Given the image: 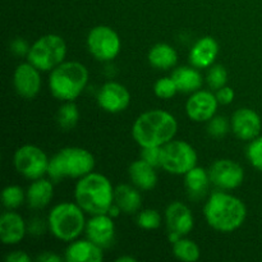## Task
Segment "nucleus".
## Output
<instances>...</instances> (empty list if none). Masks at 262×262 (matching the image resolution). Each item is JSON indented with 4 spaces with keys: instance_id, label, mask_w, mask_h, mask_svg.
I'll list each match as a JSON object with an SVG mask.
<instances>
[{
    "instance_id": "1",
    "label": "nucleus",
    "mask_w": 262,
    "mask_h": 262,
    "mask_svg": "<svg viewBox=\"0 0 262 262\" xmlns=\"http://www.w3.org/2000/svg\"><path fill=\"white\" fill-rule=\"evenodd\" d=\"M178 122L170 113L155 109L142 113L132 127V136L141 147H161L177 135Z\"/></svg>"
},
{
    "instance_id": "2",
    "label": "nucleus",
    "mask_w": 262,
    "mask_h": 262,
    "mask_svg": "<svg viewBox=\"0 0 262 262\" xmlns=\"http://www.w3.org/2000/svg\"><path fill=\"white\" fill-rule=\"evenodd\" d=\"M207 224L220 233H232L241 228L247 217V207L238 197L227 192H215L204 207Z\"/></svg>"
},
{
    "instance_id": "3",
    "label": "nucleus",
    "mask_w": 262,
    "mask_h": 262,
    "mask_svg": "<svg viewBox=\"0 0 262 262\" xmlns=\"http://www.w3.org/2000/svg\"><path fill=\"white\" fill-rule=\"evenodd\" d=\"M74 197L87 214H107L114 204V188L106 177L91 171L77 182Z\"/></svg>"
},
{
    "instance_id": "4",
    "label": "nucleus",
    "mask_w": 262,
    "mask_h": 262,
    "mask_svg": "<svg viewBox=\"0 0 262 262\" xmlns=\"http://www.w3.org/2000/svg\"><path fill=\"white\" fill-rule=\"evenodd\" d=\"M89 71L78 61H63L51 71L49 89L55 99L74 101L86 89Z\"/></svg>"
},
{
    "instance_id": "5",
    "label": "nucleus",
    "mask_w": 262,
    "mask_h": 262,
    "mask_svg": "<svg viewBox=\"0 0 262 262\" xmlns=\"http://www.w3.org/2000/svg\"><path fill=\"white\" fill-rule=\"evenodd\" d=\"M95 168V158L82 147H66L51 158L48 174L53 181L64 178H82Z\"/></svg>"
},
{
    "instance_id": "6",
    "label": "nucleus",
    "mask_w": 262,
    "mask_h": 262,
    "mask_svg": "<svg viewBox=\"0 0 262 262\" xmlns=\"http://www.w3.org/2000/svg\"><path fill=\"white\" fill-rule=\"evenodd\" d=\"M48 225L54 237L64 242H72L86 229L83 210L78 204L61 202L51 209Z\"/></svg>"
},
{
    "instance_id": "7",
    "label": "nucleus",
    "mask_w": 262,
    "mask_h": 262,
    "mask_svg": "<svg viewBox=\"0 0 262 262\" xmlns=\"http://www.w3.org/2000/svg\"><path fill=\"white\" fill-rule=\"evenodd\" d=\"M67 55V43L55 33L41 36L32 43L27 59L38 71L48 72L61 64Z\"/></svg>"
},
{
    "instance_id": "8",
    "label": "nucleus",
    "mask_w": 262,
    "mask_h": 262,
    "mask_svg": "<svg viewBox=\"0 0 262 262\" xmlns=\"http://www.w3.org/2000/svg\"><path fill=\"white\" fill-rule=\"evenodd\" d=\"M161 166L174 176H184L197 166V152L184 141L171 140L163 146Z\"/></svg>"
},
{
    "instance_id": "9",
    "label": "nucleus",
    "mask_w": 262,
    "mask_h": 262,
    "mask_svg": "<svg viewBox=\"0 0 262 262\" xmlns=\"http://www.w3.org/2000/svg\"><path fill=\"white\" fill-rule=\"evenodd\" d=\"M13 163L18 173L25 178L35 181L48 174L50 160L42 148L35 145H25L15 151Z\"/></svg>"
},
{
    "instance_id": "10",
    "label": "nucleus",
    "mask_w": 262,
    "mask_h": 262,
    "mask_svg": "<svg viewBox=\"0 0 262 262\" xmlns=\"http://www.w3.org/2000/svg\"><path fill=\"white\" fill-rule=\"evenodd\" d=\"M87 48L91 55L100 61H110L120 51V38L113 28L96 26L87 36Z\"/></svg>"
},
{
    "instance_id": "11",
    "label": "nucleus",
    "mask_w": 262,
    "mask_h": 262,
    "mask_svg": "<svg viewBox=\"0 0 262 262\" xmlns=\"http://www.w3.org/2000/svg\"><path fill=\"white\" fill-rule=\"evenodd\" d=\"M165 220L171 243L189 234L194 227L193 214L183 202H171L165 211Z\"/></svg>"
},
{
    "instance_id": "12",
    "label": "nucleus",
    "mask_w": 262,
    "mask_h": 262,
    "mask_svg": "<svg viewBox=\"0 0 262 262\" xmlns=\"http://www.w3.org/2000/svg\"><path fill=\"white\" fill-rule=\"evenodd\" d=\"M210 181L220 189H235L245 181V170L235 161L222 159L215 161L209 170Z\"/></svg>"
},
{
    "instance_id": "13",
    "label": "nucleus",
    "mask_w": 262,
    "mask_h": 262,
    "mask_svg": "<svg viewBox=\"0 0 262 262\" xmlns=\"http://www.w3.org/2000/svg\"><path fill=\"white\" fill-rule=\"evenodd\" d=\"M230 129L239 140L252 141L260 136L262 120L255 110L250 107H241L232 115Z\"/></svg>"
},
{
    "instance_id": "14",
    "label": "nucleus",
    "mask_w": 262,
    "mask_h": 262,
    "mask_svg": "<svg viewBox=\"0 0 262 262\" xmlns=\"http://www.w3.org/2000/svg\"><path fill=\"white\" fill-rule=\"evenodd\" d=\"M97 102L104 112L118 114L129 106L130 94L125 86L118 82H106L99 91Z\"/></svg>"
},
{
    "instance_id": "15",
    "label": "nucleus",
    "mask_w": 262,
    "mask_h": 262,
    "mask_svg": "<svg viewBox=\"0 0 262 262\" xmlns=\"http://www.w3.org/2000/svg\"><path fill=\"white\" fill-rule=\"evenodd\" d=\"M216 95L210 91H199L191 95L186 104V113L188 118L193 122H209L212 117H215L217 110Z\"/></svg>"
},
{
    "instance_id": "16",
    "label": "nucleus",
    "mask_w": 262,
    "mask_h": 262,
    "mask_svg": "<svg viewBox=\"0 0 262 262\" xmlns=\"http://www.w3.org/2000/svg\"><path fill=\"white\" fill-rule=\"evenodd\" d=\"M40 72L35 66L28 61L22 63L15 68L13 76L14 89L19 96L25 99H33L37 96L41 89V76Z\"/></svg>"
},
{
    "instance_id": "17",
    "label": "nucleus",
    "mask_w": 262,
    "mask_h": 262,
    "mask_svg": "<svg viewBox=\"0 0 262 262\" xmlns=\"http://www.w3.org/2000/svg\"><path fill=\"white\" fill-rule=\"evenodd\" d=\"M87 239L101 248L109 247L115 237V224L113 217L107 214L92 215L86 223Z\"/></svg>"
},
{
    "instance_id": "18",
    "label": "nucleus",
    "mask_w": 262,
    "mask_h": 262,
    "mask_svg": "<svg viewBox=\"0 0 262 262\" xmlns=\"http://www.w3.org/2000/svg\"><path fill=\"white\" fill-rule=\"evenodd\" d=\"M27 227L19 214L5 211L0 216V239L4 245H17L25 238Z\"/></svg>"
},
{
    "instance_id": "19",
    "label": "nucleus",
    "mask_w": 262,
    "mask_h": 262,
    "mask_svg": "<svg viewBox=\"0 0 262 262\" xmlns=\"http://www.w3.org/2000/svg\"><path fill=\"white\" fill-rule=\"evenodd\" d=\"M217 53H219V43L211 36H205L200 38L189 53V61L194 68H209L215 63Z\"/></svg>"
},
{
    "instance_id": "20",
    "label": "nucleus",
    "mask_w": 262,
    "mask_h": 262,
    "mask_svg": "<svg viewBox=\"0 0 262 262\" xmlns=\"http://www.w3.org/2000/svg\"><path fill=\"white\" fill-rule=\"evenodd\" d=\"M102 258V248L90 239L72 242L66 250L68 262H100Z\"/></svg>"
},
{
    "instance_id": "21",
    "label": "nucleus",
    "mask_w": 262,
    "mask_h": 262,
    "mask_svg": "<svg viewBox=\"0 0 262 262\" xmlns=\"http://www.w3.org/2000/svg\"><path fill=\"white\" fill-rule=\"evenodd\" d=\"M128 174L132 183L141 191H150L155 188L158 183V174L155 171V166L150 165L145 160L133 161L128 169Z\"/></svg>"
},
{
    "instance_id": "22",
    "label": "nucleus",
    "mask_w": 262,
    "mask_h": 262,
    "mask_svg": "<svg viewBox=\"0 0 262 262\" xmlns=\"http://www.w3.org/2000/svg\"><path fill=\"white\" fill-rule=\"evenodd\" d=\"M54 187L48 179H35L26 192V201L31 209H43L53 199Z\"/></svg>"
},
{
    "instance_id": "23",
    "label": "nucleus",
    "mask_w": 262,
    "mask_h": 262,
    "mask_svg": "<svg viewBox=\"0 0 262 262\" xmlns=\"http://www.w3.org/2000/svg\"><path fill=\"white\" fill-rule=\"evenodd\" d=\"M114 202L124 214H136L141 209L142 197L137 191V187L129 184H119L114 188Z\"/></svg>"
},
{
    "instance_id": "24",
    "label": "nucleus",
    "mask_w": 262,
    "mask_h": 262,
    "mask_svg": "<svg viewBox=\"0 0 262 262\" xmlns=\"http://www.w3.org/2000/svg\"><path fill=\"white\" fill-rule=\"evenodd\" d=\"M179 92L193 94L202 86V76L194 67H179L171 74Z\"/></svg>"
},
{
    "instance_id": "25",
    "label": "nucleus",
    "mask_w": 262,
    "mask_h": 262,
    "mask_svg": "<svg viewBox=\"0 0 262 262\" xmlns=\"http://www.w3.org/2000/svg\"><path fill=\"white\" fill-rule=\"evenodd\" d=\"M148 63L156 69L166 71L173 68L178 61V54L176 49L169 43H156L148 51Z\"/></svg>"
},
{
    "instance_id": "26",
    "label": "nucleus",
    "mask_w": 262,
    "mask_h": 262,
    "mask_svg": "<svg viewBox=\"0 0 262 262\" xmlns=\"http://www.w3.org/2000/svg\"><path fill=\"white\" fill-rule=\"evenodd\" d=\"M210 176L201 166H194L193 169L184 174V184L187 187L189 196L194 200H199L205 196L207 187L210 183Z\"/></svg>"
},
{
    "instance_id": "27",
    "label": "nucleus",
    "mask_w": 262,
    "mask_h": 262,
    "mask_svg": "<svg viewBox=\"0 0 262 262\" xmlns=\"http://www.w3.org/2000/svg\"><path fill=\"white\" fill-rule=\"evenodd\" d=\"M173 255L178 260L184 262H196L200 258V248L193 241L187 238H179L173 243Z\"/></svg>"
},
{
    "instance_id": "28",
    "label": "nucleus",
    "mask_w": 262,
    "mask_h": 262,
    "mask_svg": "<svg viewBox=\"0 0 262 262\" xmlns=\"http://www.w3.org/2000/svg\"><path fill=\"white\" fill-rule=\"evenodd\" d=\"M79 119V112L73 101H67L63 106L59 107L56 114L58 125L64 130H72L76 128Z\"/></svg>"
},
{
    "instance_id": "29",
    "label": "nucleus",
    "mask_w": 262,
    "mask_h": 262,
    "mask_svg": "<svg viewBox=\"0 0 262 262\" xmlns=\"http://www.w3.org/2000/svg\"><path fill=\"white\" fill-rule=\"evenodd\" d=\"M3 205L8 210L18 209L23 204L26 194L19 186H8L3 189Z\"/></svg>"
},
{
    "instance_id": "30",
    "label": "nucleus",
    "mask_w": 262,
    "mask_h": 262,
    "mask_svg": "<svg viewBox=\"0 0 262 262\" xmlns=\"http://www.w3.org/2000/svg\"><path fill=\"white\" fill-rule=\"evenodd\" d=\"M206 82L211 90L217 91L222 87L227 86L228 82V72L222 64H212L210 67L206 76Z\"/></svg>"
},
{
    "instance_id": "31",
    "label": "nucleus",
    "mask_w": 262,
    "mask_h": 262,
    "mask_svg": "<svg viewBox=\"0 0 262 262\" xmlns=\"http://www.w3.org/2000/svg\"><path fill=\"white\" fill-rule=\"evenodd\" d=\"M138 227L146 230L158 229L161 225V215L154 209H146L137 216Z\"/></svg>"
},
{
    "instance_id": "32",
    "label": "nucleus",
    "mask_w": 262,
    "mask_h": 262,
    "mask_svg": "<svg viewBox=\"0 0 262 262\" xmlns=\"http://www.w3.org/2000/svg\"><path fill=\"white\" fill-rule=\"evenodd\" d=\"M154 92L160 99L168 100L171 99L178 92V89H177L176 82L171 77H164V78L156 81L155 86H154Z\"/></svg>"
},
{
    "instance_id": "33",
    "label": "nucleus",
    "mask_w": 262,
    "mask_h": 262,
    "mask_svg": "<svg viewBox=\"0 0 262 262\" xmlns=\"http://www.w3.org/2000/svg\"><path fill=\"white\" fill-rule=\"evenodd\" d=\"M247 159L253 168L262 171V136L251 141L247 147Z\"/></svg>"
},
{
    "instance_id": "34",
    "label": "nucleus",
    "mask_w": 262,
    "mask_h": 262,
    "mask_svg": "<svg viewBox=\"0 0 262 262\" xmlns=\"http://www.w3.org/2000/svg\"><path fill=\"white\" fill-rule=\"evenodd\" d=\"M230 123L224 117H212L207 124V132L214 138H223L229 132Z\"/></svg>"
},
{
    "instance_id": "35",
    "label": "nucleus",
    "mask_w": 262,
    "mask_h": 262,
    "mask_svg": "<svg viewBox=\"0 0 262 262\" xmlns=\"http://www.w3.org/2000/svg\"><path fill=\"white\" fill-rule=\"evenodd\" d=\"M161 152H163V146L161 147H142L141 159L156 168V166H161Z\"/></svg>"
},
{
    "instance_id": "36",
    "label": "nucleus",
    "mask_w": 262,
    "mask_h": 262,
    "mask_svg": "<svg viewBox=\"0 0 262 262\" xmlns=\"http://www.w3.org/2000/svg\"><path fill=\"white\" fill-rule=\"evenodd\" d=\"M30 45L27 43V41L22 37H17L12 41L10 43V50L14 55L17 56H26L30 53Z\"/></svg>"
},
{
    "instance_id": "37",
    "label": "nucleus",
    "mask_w": 262,
    "mask_h": 262,
    "mask_svg": "<svg viewBox=\"0 0 262 262\" xmlns=\"http://www.w3.org/2000/svg\"><path fill=\"white\" fill-rule=\"evenodd\" d=\"M234 90L232 89V87H228V86H224L222 87V89H219L216 91V99H217V102L222 105H229L230 102L234 100Z\"/></svg>"
},
{
    "instance_id": "38",
    "label": "nucleus",
    "mask_w": 262,
    "mask_h": 262,
    "mask_svg": "<svg viewBox=\"0 0 262 262\" xmlns=\"http://www.w3.org/2000/svg\"><path fill=\"white\" fill-rule=\"evenodd\" d=\"M5 261L7 262H30L31 257L23 251H14V252L9 253L5 256Z\"/></svg>"
},
{
    "instance_id": "39",
    "label": "nucleus",
    "mask_w": 262,
    "mask_h": 262,
    "mask_svg": "<svg viewBox=\"0 0 262 262\" xmlns=\"http://www.w3.org/2000/svg\"><path fill=\"white\" fill-rule=\"evenodd\" d=\"M36 261H38V262H60L61 257L60 256L55 255V253H53V252H43V253H41V255L37 256Z\"/></svg>"
},
{
    "instance_id": "40",
    "label": "nucleus",
    "mask_w": 262,
    "mask_h": 262,
    "mask_svg": "<svg viewBox=\"0 0 262 262\" xmlns=\"http://www.w3.org/2000/svg\"><path fill=\"white\" fill-rule=\"evenodd\" d=\"M120 212H122V210H120V207L118 206V205L114 202V204H113L112 206H110L109 211H107V215H109V216H112L113 219H114V217L119 216Z\"/></svg>"
},
{
    "instance_id": "41",
    "label": "nucleus",
    "mask_w": 262,
    "mask_h": 262,
    "mask_svg": "<svg viewBox=\"0 0 262 262\" xmlns=\"http://www.w3.org/2000/svg\"><path fill=\"white\" fill-rule=\"evenodd\" d=\"M136 258L132 256H122V257L117 258V262H135Z\"/></svg>"
}]
</instances>
